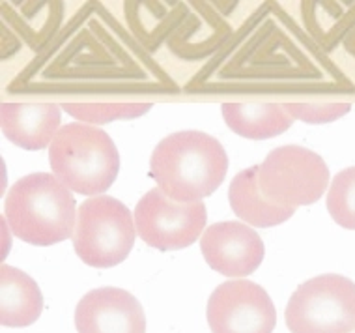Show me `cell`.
<instances>
[{
  "label": "cell",
  "mask_w": 355,
  "mask_h": 333,
  "mask_svg": "<svg viewBox=\"0 0 355 333\" xmlns=\"http://www.w3.org/2000/svg\"><path fill=\"white\" fill-rule=\"evenodd\" d=\"M159 189L176 203H202L223 184L228 171L225 148L215 137L185 130L165 137L150 160Z\"/></svg>",
  "instance_id": "obj_1"
},
{
  "label": "cell",
  "mask_w": 355,
  "mask_h": 333,
  "mask_svg": "<svg viewBox=\"0 0 355 333\" xmlns=\"http://www.w3.org/2000/svg\"><path fill=\"white\" fill-rule=\"evenodd\" d=\"M77 212L71 191L55 174L47 173L19 180L4 203L8 227L13 234L40 247L73 238Z\"/></svg>",
  "instance_id": "obj_2"
},
{
  "label": "cell",
  "mask_w": 355,
  "mask_h": 333,
  "mask_svg": "<svg viewBox=\"0 0 355 333\" xmlns=\"http://www.w3.org/2000/svg\"><path fill=\"white\" fill-rule=\"evenodd\" d=\"M53 174L69 191L99 197L120 171V155L103 130L83 122L62 126L49 146Z\"/></svg>",
  "instance_id": "obj_3"
},
{
  "label": "cell",
  "mask_w": 355,
  "mask_h": 333,
  "mask_svg": "<svg viewBox=\"0 0 355 333\" xmlns=\"http://www.w3.org/2000/svg\"><path fill=\"white\" fill-rule=\"evenodd\" d=\"M135 238V216L120 200L99 195L80 204L71 241L85 264L92 268L120 264L131 253Z\"/></svg>",
  "instance_id": "obj_4"
},
{
  "label": "cell",
  "mask_w": 355,
  "mask_h": 333,
  "mask_svg": "<svg viewBox=\"0 0 355 333\" xmlns=\"http://www.w3.org/2000/svg\"><path fill=\"white\" fill-rule=\"evenodd\" d=\"M292 333L355 332V284L337 273L309 279L297 287L286 305Z\"/></svg>",
  "instance_id": "obj_5"
},
{
  "label": "cell",
  "mask_w": 355,
  "mask_h": 333,
  "mask_svg": "<svg viewBox=\"0 0 355 333\" xmlns=\"http://www.w3.org/2000/svg\"><path fill=\"white\" fill-rule=\"evenodd\" d=\"M329 184V169L313 150L288 144L271 150L258 166L263 198L284 208H300L320 200Z\"/></svg>",
  "instance_id": "obj_6"
},
{
  "label": "cell",
  "mask_w": 355,
  "mask_h": 333,
  "mask_svg": "<svg viewBox=\"0 0 355 333\" xmlns=\"http://www.w3.org/2000/svg\"><path fill=\"white\" fill-rule=\"evenodd\" d=\"M202 203H176L157 189H150L135 208L137 234L150 247L171 251L193 246L206 227Z\"/></svg>",
  "instance_id": "obj_7"
},
{
  "label": "cell",
  "mask_w": 355,
  "mask_h": 333,
  "mask_svg": "<svg viewBox=\"0 0 355 333\" xmlns=\"http://www.w3.org/2000/svg\"><path fill=\"white\" fill-rule=\"evenodd\" d=\"M211 333H273L275 305L260 284L249 279H232L219 284L208 300Z\"/></svg>",
  "instance_id": "obj_8"
},
{
  "label": "cell",
  "mask_w": 355,
  "mask_h": 333,
  "mask_svg": "<svg viewBox=\"0 0 355 333\" xmlns=\"http://www.w3.org/2000/svg\"><path fill=\"white\" fill-rule=\"evenodd\" d=\"M200 249L211 270L241 279L257 272L263 260V241L241 221L215 223L204 230Z\"/></svg>",
  "instance_id": "obj_9"
},
{
  "label": "cell",
  "mask_w": 355,
  "mask_h": 333,
  "mask_svg": "<svg viewBox=\"0 0 355 333\" xmlns=\"http://www.w3.org/2000/svg\"><path fill=\"white\" fill-rule=\"evenodd\" d=\"M75 327L79 333H146V316L128 290L103 287L77 303Z\"/></svg>",
  "instance_id": "obj_10"
},
{
  "label": "cell",
  "mask_w": 355,
  "mask_h": 333,
  "mask_svg": "<svg viewBox=\"0 0 355 333\" xmlns=\"http://www.w3.org/2000/svg\"><path fill=\"white\" fill-rule=\"evenodd\" d=\"M62 111L56 103H2V133L15 146L43 150L60 130Z\"/></svg>",
  "instance_id": "obj_11"
},
{
  "label": "cell",
  "mask_w": 355,
  "mask_h": 333,
  "mask_svg": "<svg viewBox=\"0 0 355 333\" xmlns=\"http://www.w3.org/2000/svg\"><path fill=\"white\" fill-rule=\"evenodd\" d=\"M43 296L40 287L25 272L13 266L0 268V324L26 327L40 318Z\"/></svg>",
  "instance_id": "obj_12"
},
{
  "label": "cell",
  "mask_w": 355,
  "mask_h": 333,
  "mask_svg": "<svg viewBox=\"0 0 355 333\" xmlns=\"http://www.w3.org/2000/svg\"><path fill=\"white\" fill-rule=\"evenodd\" d=\"M228 200L234 214L252 227H275L295 214L294 208H284L263 198L258 187V166L245 169L234 176L228 189Z\"/></svg>",
  "instance_id": "obj_13"
},
{
  "label": "cell",
  "mask_w": 355,
  "mask_h": 333,
  "mask_svg": "<svg viewBox=\"0 0 355 333\" xmlns=\"http://www.w3.org/2000/svg\"><path fill=\"white\" fill-rule=\"evenodd\" d=\"M223 118L236 135L251 141L282 135L294 123L284 103H225Z\"/></svg>",
  "instance_id": "obj_14"
},
{
  "label": "cell",
  "mask_w": 355,
  "mask_h": 333,
  "mask_svg": "<svg viewBox=\"0 0 355 333\" xmlns=\"http://www.w3.org/2000/svg\"><path fill=\"white\" fill-rule=\"evenodd\" d=\"M327 210L337 225L355 230V166L335 174L327 191Z\"/></svg>",
  "instance_id": "obj_15"
},
{
  "label": "cell",
  "mask_w": 355,
  "mask_h": 333,
  "mask_svg": "<svg viewBox=\"0 0 355 333\" xmlns=\"http://www.w3.org/2000/svg\"><path fill=\"white\" fill-rule=\"evenodd\" d=\"M150 103H66L64 111L86 123H107L112 120L142 117Z\"/></svg>",
  "instance_id": "obj_16"
},
{
  "label": "cell",
  "mask_w": 355,
  "mask_h": 333,
  "mask_svg": "<svg viewBox=\"0 0 355 333\" xmlns=\"http://www.w3.org/2000/svg\"><path fill=\"white\" fill-rule=\"evenodd\" d=\"M294 120L306 123H327L344 117L349 111V103H284Z\"/></svg>",
  "instance_id": "obj_17"
}]
</instances>
